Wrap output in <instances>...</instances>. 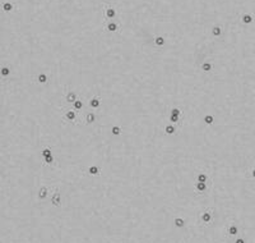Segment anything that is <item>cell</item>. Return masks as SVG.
I'll list each match as a JSON object with an SVG mask.
<instances>
[{"mask_svg":"<svg viewBox=\"0 0 255 243\" xmlns=\"http://www.w3.org/2000/svg\"><path fill=\"white\" fill-rule=\"evenodd\" d=\"M103 15H105V19H111L116 15V12L114 9V7L111 4H105L103 5Z\"/></svg>","mask_w":255,"mask_h":243,"instance_id":"cell-1","label":"cell"},{"mask_svg":"<svg viewBox=\"0 0 255 243\" xmlns=\"http://www.w3.org/2000/svg\"><path fill=\"white\" fill-rule=\"evenodd\" d=\"M78 99V95L74 92V91H69L65 96V100H66V103H74V101H77Z\"/></svg>","mask_w":255,"mask_h":243,"instance_id":"cell-2","label":"cell"},{"mask_svg":"<svg viewBox=\"0 0 255 243\" xmlns=\"http://www.w3.org/2000/svg\"><path fill=\"white\" fill-rule=\"evenodd\" d=\"M66 118H68L69 120H75V119H77V114H75V111H74V110H70V109H68L63 119H66ZM77 122H79V120L77 119Z\"/></svg>","mask_w":255,"mask_h":243,"instance_id":"cell-3","label":"cell"},{"mask_svg":"<svg viewBox=\"0 0 255 243\" xmlns=\"http://www.w3.org/2000/svg\"><path fill=\"white\" fill-rule=\"evenodd\" d=\"M105 28L107 31H110V32H115V31H117L120 28V26L117 23H115V22H110V23H107V26H105Z\"/></svg>","mask_w":255,"mask_h":243,"instance_id":"cell-4","label":"cell"},{"mask_svg":"<svg viewBox=\"0 0 255 243\" xmlns=\"http://www.w3.org/2000/svg\"><path fill=\"white\" fill-rule=\"evenodd\" d=\"M100 104H101V97H100V96H94V97L91 100V106L94 108V109L98 108Z\"/></svg>","mask_w":255,"mask_h":243,"instance_id":"cell-5","label":"cell"},{"mask_svg":"<svg viewBox=\"0 0 255 243\" xmlns=\"http://www.w3.org/2000/svg\"><path fill=\"white\" fill-rule=\"evenodd\" d=\"M154 44H156L157 46H162V45L165 44V38H163V37H161V36L156 37V38H154Z\"/></svg>","mask_w":255,"mask_h":243,"instance_id":"cell-6","label":"cell"},{"mask_svg":"<svg viewBox=\"0 0 255 243\" xmlns=\"http://www.w3.org/2000/svg\"><path fill=\"white\" fill-rule=\"evenodd\" d=\"M47 192H49V189H47L46 187H42L41 191H40V195H38V197H40L41 200H44V198L47 196Z\"/></svg>","mask_w":255,"mask_h":243,"instance_id":"cell-7","label":"cell"},{"mask_svg":"<svg viewBox=\"0 0 255 243\" xmlns=\"http://www.w3.org/2000/svg\"><path fill=\"white\" fill-rule=\"evenodd\" d=\"M212 33H213L214 36H220V35L222 33V30H221V27H218V26L213 27V30H212Z\"/></svg>","mask_w":255,"mask_h":243,"instance_id":"cell-8","label":"cell"},{"mask_svg":"<svg viewBox=\"0 0 255 243\" xmlns=\"http://www.w3.org/2000/svg\"><path fill=\"white\" fill-rule=\"evenodd\" d=\"M59 193H55L54 195V197H52V204L55 205V206H60V202H59Z\"/></svg>","mask_w":255,"mask_h":243,"instance_id":"cell-9","label":"cell"},{"mask_svg":"<svg viewBox=\"0 0 255 243\" xmlns=\"http://www.w3.org/2000/svg\"><path fill=\"white\" fill-rule=\"evenodd\" d=\"M242 22H244V23H251V22H252V17L249 15V14H245V15L242 17Z\"/></svg>","mask_w":255,"mask_h":243,"instance_id":"cell-10","label":"cell"},{"mask_svg":"<svg viewBox=\"0 0 255 243\" xmlns=\"http://www.w3.org/2000/svg\"><path fill=\"white\" fill-rule=\"evenodd\" d=\"M3 9H4L5 12H10V10L13 9V5H12L10 3H4V4H3Z\"/></svg>","mask_w":255,"mask_h":243,"instance_id":"cell-11","label":"cell"},{"mask_svg":"<svg viewBox=\"0 0 255 243\" xmlns=\"http://www.w3.org/2000/svg\"><path fill=\"white\" fill-rule=\"evenodd\" d=\"M202 68H203V70H204V72H209V70L212 69V64H210V63H208V62H205V63L203 64V67H202Z\"/></svg>","mask_w":255,"mask_h":243,"instance_id":"cell-12","label":"cell"},{"mask_svg":"<svg viewBox=\"0 0 255 243\" xmlns=\"http://www.w3.org/2000/svg\"><path fill=\"white\" fill-rule=\"evenodd\" d=\"M202 219H203V221L209 223V220H210V214H209V211L204 212V214H203V216H202Z\"/></svg>","mask_w":255,"mask_h":243,"instance_id":"cell-13","label":"cell"},{"mask_svg":"<svg viewBox=\"0 0 255 243\" xmlns=\"http://www.w3.org/2000/svg\"><path fill=\"white\" fill-rule=\"evenodd\" d=\"M74 108L75 109H81L82 108V100L81 99H77V101H74Z\"/></svg>","mask_w":255,"mask_h":243,"instance_id":"cell-14","label":"cell"},{"mask_svg":"<svg viewBox=\"0 0 255 243\" xmlns=\"http://www.w3.org/2000/svg\"><path fill=\"white\" fill-rule=\"evenodd\" d=\"M93 120H94V115L91 114V113L87 114V116H86V122H87V123H92Z\"/></svg>","mask_w":255,"mask_h":243,"instance_id":"cell-15","label":"cell"},{"mask_svg":"<svg viewBox=\"0 0 255 243\" xmlns=\"http://www.w3.org/2000/svg\"><path fill=\"white\" fill-rule=\"evenodd\" d=\"M98 172H100V169L97 168V166H92V168L89 169V173H91V174H98Z\"/></svg>","mask_w":255,"mask_h":243,"instance_id":"cell-16","label":"cell"},{"mask_svg":"<svg viewBox=\"0 0 255 243\" xmlns=\"http://www.w3.org/2000/svg\"><path fill=\"white\" fill-rule=\"evenodd\" d=\"M175 224L177 225V227H183V225H184V221H183L181 219H176V220H175Z\"/></svg>","mask_w":255,"mask_h":243,"instance_id":"cell-17","label":"cell"},{"mask_svg":"<svg viewBox=\"0 0 255 243\" xmlns=\"http://www.w3.org/2000/svg\"><path fill=\"white\" fill-rule=\"evenodd\" d=\"M46 79H47V77H46V74H41L40 76V78H38V81H40L41 83H44V82H46Z\"/></svg>","mask_w":255,"mask_h":243,"instance_id":"cell-18","label":"cell"},{"mask_svg":"<svg viewBox=\"0 0 255 243\" xmlns=\"http://www.w3.org/2000/svg\"><path fill=\"white\" fill-rule=\"evenodd\" d=\"M112 133H114V134H120L121 131H120L119 127H114V128H112Z\"/></svg>","mask_w":255,"mask_h":243,"instance_id":"cell-19","label":"cell"},{"mask_svg":"<svg viewBox=\"0 0 255 243\" xmlns=\"http://www.w3.org/2000/svg\"><path fill=\"white\" fill-rule=\"evenodd\" d=\"M205 123L207 124H212L213 123V118L212 116H205Z\"/></svg>","mask_w":255,"mask_h":243,"instance_id":"cell-20","label":"cell"},{"mask_svg":"<svg viewBox=\"0 0 255 243\" xmlns=\"http://www.w3.org/2000/svg\"><path fill=\"white\" fill-rule=\"evenodd\" d=\"M2 73L4 76H8L9 74V68H2Z\"/></svg>","mask_w":255,"mask_h":243,"instance_id":"cell-21","label":"cell"},{"mask_svg":"<svg viewBox=\"0 0 255 243\" xmlns=\"http://www.w3.org/2000/svg\"><path fill=\"white\" fill-rule=\"evenodd\" d=\"M166 133L172 134V133H173V128H172V127H166Z\"/></svg>","mask_w":255,"mask_h":243,"instance_id":"cell-22","label":"cell"},{"mask_svg":"<svg viewBox=\"0 0 255 243\" xmlns=\"http://www.w3.org/2000/svg\"><path fill=\"white\" fill-rule=\"evenodd\" d=\"M228 232H231V233H236V228H231V229H228Z\"/></svg>","mask_w":255,"mask_h":243,"instance_id":"cell-23","label":"cell"},{"mask_svg":"<svg viewBox=\"0 0 255 243\" xmlns=\"http://www.w3.org/2000/svg\"><path fill=\"white\" fill-rule=\"evenodd\" d=\"M236 243H244V240H241V239H239V240H237V242H236Z\"/></svg>","mask_w":255,"mask_h":243,"instance_id":"cell-24","label":"cell"}]
</instances>
